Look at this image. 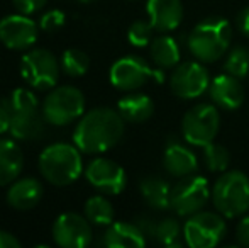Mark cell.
<instances>
[{"label": "cell", "instance_id": "1", "mask_svg": "<svg viewBox=\"0 0 249 248\" xmlns=\"http://www.w3.org/2000/svg\"><path fill=\"white\" fill-rule=\"evenodd\" d=\"M124 117L110 107H97L83 114L73 131V143L83 153H104L124 136Z\"/></svg>", "mask_w": 249, "mask_h": 248}, {"label": "cell", "instance_id": "2", "mask_svg": "<svg viewBox=\"0 0 249 248\" xmlns=\"http://www.w3.org/2000/svg\"><path fill=\"white\" fill-rule=\"evenodd\" d=\"M232 27L222 17H207L200 20L188 34V50L202 63H215L229 51Z\"/></svg>", "mask_w": 249, "mask_h": 248}, {"label": "cell", "instance_id": "3", "mask_svg": "<svg viewBox=\"0 0 249 248\" xmlns=\"http://www.w3.org/2000/svg\"><path fill=\"white\" fill-rule=\"evenodd\" d=\"M41 175L53 186L65 187L78 180L83 172L80 148L68 143H54L43 150L39 156Z\"/></svg>", "mask_w": 249, "mask_h": 248}, {"label": "cell", "instance_id": "4", "mask_svg": "<svg viewBox=\"0 0 249 248\" xmlns=\"http://www.w3.org/2000/svg\"><path fill=\"white\" fill-rule=\"evenodd\" d=\"M212 201L224 218H237L249 209V177L241 170L224 172L212 187Z\"/></svg>", "mask_w": 249, "mask_h": 248}, {"label": "cell", "instance_id": "5", "mask_svg": "<svg viewBox=\"0 0 249 248\" xmlns=\"http://www.w3.org/2000/svg\"><path fill=\"white\" fill-rule=\"evenodd\" d=\"M85 113V97L76 87H56L43 102V116L53 126L75 123Z\"/></svg>", "mask_w": 249, "mask_h": 248}, {"label": "cell", "instance_id": "6", "mask_svg": "<svg viewBox=\"0 0 249 248\" xmlns=\"http://www.w3.org/2000/svg\"><path fill=\"white\" fill-rule=\"evenodd\" d=\"M220 129V114L215 104L200 102L188 109L181 121L183 138L194 146H207Z\"/></svg>", "mask_w": 249, "mask_h": 248}, {"label": "cell", "instance_id": "7", "mask_svg": "<svg viewBox=\"0 0 249 248\" xmlns=\"http://www.w3.org/2000/svg\"><path fill=\"white\" fill-rule=\"evenodd\" d=\"M227 225L222 214L210 211H198L188 216L183 225L185 243L192 248H213L224 240Z\"/></svg>", "mask_w": 249, "mask_h": 248}, {"label": "cell", "instance_id": "8", "mask_svg": "<svg viewBox=\"0 0 249 248\" xmlns=\"http://www.w3.org/2000/svg\"><path fill=\"white\" fill-rule=\"evenodd\" d=\"M210 195H212V192H210L205 177L192 173V175L181 177L171 187L170 208L178 216H192L202 211Z\"/></svg>", "mask_w": 249, "mask_h": 248}, {"label": "cell", "instance_id": "9", "mask_svg": "<svg viewBox=\"0 0 249 248\" xmlns=\"http://www.w3.org/2000/svg\"><path fill=\"white\" fill-rule=\"evenodd\" d=\"M20 75L37 90L54 89L59 80V63L48 50H31L20 61Z\"/></svg>", "mask_w": 249, "mask_h": 248}, {"label": "cell", "instance_id": "10", "mask_svg": "<svg viewBox=\"0 0 249 248\" xmlns=\"http://www.w3.org/2000/svg\"><path fill=\"white\" fill-rule=\"evenodd\" d=\"M110 83L119 90L132 92L144 85L148 80L158 78L161 82L163 75L160 70H153L139 57H124L117 60L110 68Z\"/></svg>", "mask_w": 249, "mask_h": 248}, {"label": "cell", "instance_id": "11", "mask_svg": "<svg viewBox=\"0 0 249 248\" xmlns=\"http://www.w3.org/2000/svg\"><path fill=\"white\" fill-rule=\"evenodd\" d=\"M171 92L180 99H197L210 87V76L202 61H183L173 68L170 76Z\"/></svg>", "mask_w": 249, "mask_h": 248}, {"label": "cell", "instance_id": "12", "mask_svg": "<svg viewBox=\"0 0 249 248\" xmlns=\"http://www.w3.org/2000/svg\"><path fill=\"white\" fill-rule=\"evenodd\" d=\"M53 238L61 248H85L92 242V226L83 216L65 212L53 225Z\"/></svg>", "mask_w": 249, "mask_h": 248}, {"label": "cell", "instance_id": "13", "mask_svg": "<svg viewBox=\"0 0 249 248\" xmlns=\"http://www.w3.org/2000/svg\"><path fill=\"white\" fill-rule=\"evenodd\" d=\"M85 177L92 187H95L102 194L110 195L121 194L127 184V175L124 169L108 158L92 160L85 169Z\"/></svg>", "mask_w": 249, "mask_h": 248}, {"label": "cell", "instance_id": "14", "mask_svg": "<svg viewBox=\"0 0 249 248\" xmlns=\"http://www.w3.org/2000/svg\"><path fill=\"white\" fill-rule=\"evenodd\" d=\"M37 39V24L26 14H14L0 20V41L10 50H29Z\"/></svg>", "mask_w": 249, "mask_h": 248}, {"label": "cell", "instance_id": "15", "mask_svg": "<svg viewBox=\"0 0 249 248\" xmlns=\"http://www.w3.org/2000/svg\"><path fill=\"white\" fill-rule=\"evenodd\" d=\"M209 95L217 107L224 111H234L243 106L246 94H244L241 78L231 75V73H222L210 82Z\"/></svg>", "mask_w": 249, "mask_h": 248}, {"label": "cell", "instance_id": "16", "mask_svg": "<svg viewBox=\"0 0 249 248\" xmlns=\"http://www.w3.org/2000/svg\"><path fill=\"white\" fill-rule=\"evenodd\" d=\"M44 124H46V119L43 116V111H39V106L20 107V109L12 107V119H10L9 131L16 139L34 141V139L41 138L44 133Z\"/></svg>", "mask_w": 249, "mask_h": 248}, {"label": "cell", "instance_id": "17", "mask_svg": "<svg viewBox=\"0 0 249 248\" xmlns=\"http://www.w3.org/2000/svg\"><path fill=\"white\" fill-rule=\"evenodd\" d=\"M149 22L158 33L175 31L183 20L181 0H148L146 3Z\"/></svg>", "mask_w": 249, "mask_h": 248}, {"label": "cell", "instance_id": "18", "mask_svg": "<svg viewBox=\"0 0 249 248\" xmlns=\"http://www.w3.org/2000/svg\"><path fill=\"white\" fill-rule=\"evenodd\" d=\"M163 165L164 170L171 177H177V179L192 175L198 169L197 156L194 155V152L178 141H170L166 145L164 156H163Z\"/></svg>", "mask_w": 249, "mask_h": 248}, {"label": "cell", "instance_id": "19", "mask_svg": "<svg viewBox=\"0 0 249 248\" xmlns=\"http://www.w3.org/2000/svg\"><path fill=\"white\" fill-rule=\"evenodd\" d=\"M41 199H43V186L33 177L14 180L7 192V202L17 211H29L36 208Z\"/></svg>", "mask_w": 249, "mask_h": 248}, {"label": "cell", "instance_id": "20", "mask_svg": "<svg viewBox=\"0 0 249 248\" xmlns=\"http://www.w3.org/2000/svg\"><path fill=\"white\" fill-rule=\"evenodd\" d=\"M104 243L108 248H142L146 245V235L136 223L117 221L108 225Z\"/></svg>", "mask_w": 249, "mask_h": 248}, {"label": "cell", "instance_id": "21", "mask_svg": "<svg viewBox=\"0 0 249 248\" xmlns=\"http://www.w3.org/2000/svg\"><path fill=\"white\" fill-rule=\"evenodd\" d=\"M24 155L16 141L0 138V186H9L20 175Z\"/></svg>", "mask_w": 249, "mask_h": 248}, {"label": "cell", "instance_id": "22", "mask_svg": "<svg viewBox=\"0 0 249 248\" xmlns=\"http://www.w3.org/2000/svg\"><path fill=\"white\" fill-rule=\"evenodd\" d=\"M117 111L127 123H144L154 113V102L146 94H129L117 104Z\"/></svg>", "mask_w": 249, "mask_h": 248}, {"label": "cell", "instance_id": "23", "mask_svg": "<svg viewBox=\"0 0 249 248\" xmlns=\"http://www.w3.org/2000/svg\"><path fill=\"white\" fill-rule=\"evenodd\" d=\"M149 53L151 60L160 70H170L180 63L181 53L180 46H178L177 39L166 34H161V36L154 38L149 43Z\"/></svg>", "mask_w": 249, "mask_h": 248}, {"label": "cell", "instance_id": "24", "mask_svg": "<svg viewBox=\"0 0 249 248\" xmlns=\"http://www.w3.org/2000/svg\"><path fill=\"white\" fill-rule=\"evenodd\" d=\"M144 201L154 209H168L171 199V187L161 177H146L139 184Z\"/></svg>", "mask_w": 249, "mask_h": 248}, {"label": "cell", "instance_id": "25", "mask_svg": "<svg viewBox=\"0 0 249 248\" xmlns=\"http://www.w3.org/2000/svg\"><path fill=\"white\" fill-rule=\"evenodd\" d=\"M85 216L93 225L108 226L114 221V208L104 195H93L85 202Z\"/></svg>", "mask_w": 249, "mask_h": 248}, {"label": "cell", "instance_id": "26", "mask_svg": "<svg viewBox=\"0 0 249 248\" xmlns=\"http://www.w3.org/2000/svg\"><path fill=\"white\" fill-rule=\"evenodd\" d=\"M61 68L70 76H82L89 72L90 58L85 51L78 48H70L61 57Z\"/></svg>", "mask_w": 249, "mask_h": 248}, {"label": "cell", "instance_id": "27", "mask_svg": "<svg viewBox=\"0 0 249 248\" xmlns=\"http://www.w3.org/2000/svg\"><path fill=\"white\" fill-rule=\"evenodd\" d=\"M203 160L210 172H226L231 163V153L226 146L212 141L203 146Z\"/></svg>", "mask_w": 249, "mask_h": 248}, {"label": "cell", "instance_id": "28", "mask_svg": "<svg viewBox=\"0 0 249 248\" xmlns=\"http://www.w3.org/2000/svg\"><path fill=\"white\" fill-rule=\"evenodd\" d=\"M183 235V228L175 218L161 219L156 225L154 238L164 247H180V236Z\"/></svg>", "mask_w": 249, "mask_h": 248}, {"label": "cell", "instance_id": "29", "mask_svg": "<svg viewBox=\"0 0 249 248\" xmlns=\"http://www.w3.org/2000/svg\"><path fill=\"white\" fill-rule=\"evenodd\" d=\"M224 70L226 73L244 78L249 75V51L243 46H236L227 53L226 61H224Z\"/></svg>", "mask_w": 249, "mask_h": 248}, {"label": "cell", "instance_id": "30", "mask_svg": "<svg viewBox=\"0 0 249 248\" xmlns=\"http://www.w3.org/2000/svg\"><path fill=\"white\" fill-rule=\"evenodd\" d=\"M153 33H154V27L151 26V22L148 20H136V22L131 24L127 31V39L132 46H148V44L153 41Z\"/></svg>", "mask_w": 249, "mask_h": 248}, {"label": "cell", "instance_id": "31", "mask_svg": "<svg viewBox=\"0 0 249 248\" xmlns=\"http://www.w3.org/2000/svg\"><path fill=\"white\" fill-rule=\"evenodd\" d=\"M65 12H61L59 9H53L50 12H46L39 20V27L43 31L53 33V31H58L59 27H63L65 24Z\"/></svg>", "mask_w": 249, "mask_h": 248}, {"label": "cell", "instance_id": "32", "mask_svg": "<svg viewBox=\"0 0 249 248\" xmlns=\"http://www.w3.org/2000/svg\"><path fill=\"white\" fill-rule=\"evenodd\" d=\"M12 2H14V7H16L20 14L31 16V14H36L37 10L43 9L48 0H12Z\"/></svg>", "mask_w": 249, "mask_h": 248}, {"label": "cell", "instance_id": "33", "mask_svg": "<svg viewBox=\"0 0 249 248\" xmlns=\"http://www.w3.org/2000/svg\"><path fill=\"white\" fill-rule=\"evenodd\" d=\"M10 119H12V106L9 99L0 100V134L10 129Z\"/></svg>", "mask_w": 249, "mask_h": 248}, {"label": "cell", "instance_id": "34", "mask_svg": "<svg viewBox=\"0 0 249 248\" xmlns=\"http://www.w3.org/2000/svg\"><path fill=\"white\" fill-rule=\"evenodd\" d=\"M236 238L239 245L249 248V216H244L236 228Z\"/></svg>", "mask_w": 249, "mask_h": 248}, {"label": "cell", "instance_id": "35", "mask_svg": "<svg viewBox=\"0 0 249 248\" xmlns=\"http://www.w3.org/2000/svg\"><path fill=\"white\" fill-rule=\"evenodd\" d=\"M236 26L241 31V34L249 38V7H244L236 17Z\"/></svg>", "mask_w": 249, "mask_h": 248}, {"label": "cell", "instance_id": "36", "mask_svg": "<svg viewBox=\"0 0 249 248\" xmlns=\"http://www.w3.org/2000/svg\"><path fill=\"white\" fill-rule=\"evenodd\" d=\"M20 242L9 231L0 229V248H19Z\"/></svg>", "mask_w": 249, "mask_h": 248}, {"label": "cell", "instance_id": "37", "mask_svg": "<svg viewBox=\"0 0 249 248\" xmlns=\"http://www.w3.org/2000/svg\"><path fill=\"white\" fill-rule=\"evenodd\" d=\"M136 225L141 228V231L144 233L146 236H154V231H156V225L151 221L149 218H139L136 221Z\"/></svg>", "mask_w": 249, "mask_h": 248}, {"label": "cell", "instance_id": "38", "mask_svg": "<svg viewBox=\"0 0 249 248\" xmlns=\"http://www.w3.org/2000/svg\"><path fill=\"white\" fill-rule=\"evenodd\" d=\"M78 2H82V3H92V2H95V0H78Z\"/></svg>", "mask_w": 249, "mask_h": 248}]
</instances>
